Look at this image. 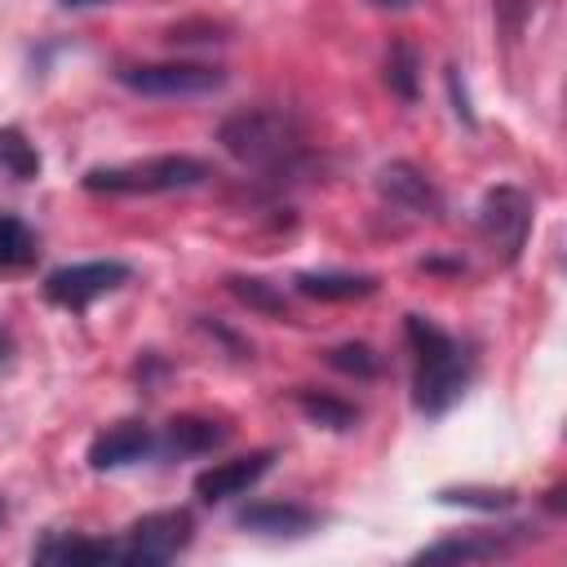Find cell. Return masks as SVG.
<instances>
[{
	"mask_svg": "<svg viewBox=\"0 0 567 567\" xmlns=\"http://www.w3.org/2000/svg\"><path fill=\"white\" fill-rule=\"evenodd\" d=\"M403 337L412 346V403L425 416H443L470 385V359L465 350L425 315H408L403 319Z\"/></svg>",
	"mask_w": 567,
	"mask_h": 567,
	"instance_id": "cell-1",
	"label": "cell"
},
{
	"mask_svg": "<svg viewBox=\"0 0 567 567\" xmlns=\"http://www.w3.org/2000/svg\"><path fill=\"white\" fill-rule=\"evenodd\" d=\"M217 142L239 164L279 168V164H292L301 155V124L284 106H248V111H235L221 120Z\"/></svg>",
	"mask_w": 567,
	"mask_h": 567,
	"instance_id": "cell-2",
	"label": "cell"
},
{
	"mask_svg": "<svg viewBox=\"0 0 567 567\" xmlns=\"http://www.w3.org/2000/svg\"><path fill=\"white\" fill-rule=\"evenodd\" d=\"M208 164L195 155H151L137 164H111V168H89L84 190L102 195H164V190H190L208 182Z\"/></svg>",
	"mask_w": 567,
	"mask_h": 567,
	"instance_id": "cell-3",
	"label": "cell"
},
{
	"mask_svg": "<svg viewBox=\"0 0 567 567\" xmlns=\"http://www.w3.org/2000/svg\"><path fill=\"white\" fill-rule=\"evenodd\" d=\"M115 80L142 97H208L226 84V71L208 62H137L120 66Z\"/></svg>",
	"mask_w": 567,
	"mask_h": 567,
	"instance_id": "cell-4",
	"label": "cell"
},
{
	"mask_svg": "<svg viewBox=\"0 0 567 567\" xmlns=\"http://www.w3.org/2000/svg\"><path fill=\"white\" fill-rule=\"evenodd\" d=\"M195 536V518L190 509H155V514H142L124 545H120V563H133V567H155V563H168L177 558Z\"/></svg>",
	"mask_w": 567,
	"mask_h": 567,
	"instance_id": "cell-5",
	"label": "cell"
},
{
	"mask_svg": "<svg viewBox=\"0 0 567 567\" xmlns=\"http://www.w3.org/2000/svg\"><path fill=\"white\" fill-rule=\"evenodd\" d=\"M128 266L124 261H115V257H106V261H71V266H58V270H49V279H44V297L53 301V306H62V310H89L97 297H106V292H115L120 284H128Z\"/></svg>",
	"mask_w": 567,
	"mask_h": 567,
	"instance_id": "cell-6",
	"label": "cell"
},
{
	"mask_svg": "<svg viewBox=\"0 0 567 567\" xmlns=\"http://www.w3.org/2000/svg\"><path fill=\"white\" fill-rule=\"evenodd\" d=\"M478 226H483L487 244L501 248L505 261H518L527 230H532V199L518 186H496V190H487V199L478 208Z\"/></svg>",
	"mask_w": 567,
	"mask_h": 567,
	"instance_id": "cell-7",
	"label": "cell"
},
{
	"mask_svg": "<svg viewBox=\"0 0 567 567\" xmlns=\"http://www.w3.org/2000/svg\"><path fill=\"white\" fill-rule=\"evenodd\" d=\"M270 461H275V452H248V456H235V461H217V465L195 474V496L204 505H221L230 496H244L270 470Z\"/></svg>",
	"mask_w": 567,
	"mask_h": 567,
	"instance_id": "cell-8",
	"label": "cell"
},
{
	"mask_svg": "<svg viewBox=\"0 0 567 567\" xmlns=\"http://www.w3.org/2000/svg\"><path fill=\"white\" fill-rule=\"evenodd\" d=\"M151 452H155L151 425H142V421H120V425H106V430L89 443V465H93L97 474H106V470L137 465V461H146Z\"/></svg>",
	"mask_w": 567,
	"mask_h": 567,
	"instance_id": "cell-9",
	"label": "cell"
},
{
	"mask_svg": "<svg viewBox=\"0 0 567 567\" xmlns=\"http://www.w3.org/2000/svg\"><path fill=\"white\" fill-rule=\"evenodd\" d=\"M235 523L257 536H306L323 518H319V509H310L301 501H257V505H244L235 514Z\"/></svg>",
	"mask_w": 567,
	"mask_h": 567,
	"instance_id": "cell-10",
	"label": "cell"
},
{
	"mask_svg": "<svg viewBox=\"0 0 567 567\" xmlns=\"http://www.w3.org/2000/svg\"><path fill=\"white\" fill-rule=\"evenodd\" d=\"M377 190H381L390 204L408 208V213H439V190H434L430 177H425L416 164H408V159H390V164L377 173Z\"/></svg>",
	"mask_w": 567,
	"mask_h": 567,
	"instance_id": "cell-11",
	"label": "cell"
},
{
	"mask_svg": "<svg viewBox=\"0 0 567 567\" xmlns=\"http://www.w3.org/2000/svg\"><path fill=\"white\" fill-rule=\"evenodd\" d=\"M523 527H514V536H496V532H465V536H447V540H434L416 554V563H483V558H496L505 554L514 540H518Z\"/></svg>",
	"mask_w": 567,
	"mask_h": 567,
	"instance_id": "cell-12",
	"label": "cell"
},
{
	"mask_svg": "<svg viewBox=\"0 0 567 567\" xmlns=\"http://www.w3.org/2000/svg\"><path fill=\"white\" fill-rule=\"evenodd\" d=\"M221 443H226V425L195 416V412H182L164 425V452H173V456H199V452H213Z\"/></svg>",
	"mask_w": 567,
	"mask_h": 567,
	"instance_id": "cell-13",
	"label": "cell"
},
{
	"mask_svg": "<svg viewBox=\"0 0 567 567\" xmlns=\"http://www.w3.org/2000/svg\"><path fill=\"white\" fill-rule=\"evenodd\" d=\"M40 563H58V567H97V563H115L120 545L111 540H93V536H49L35 549Z\"/></svg>",
	"mask_w": 567,
	"mask_h": 567,
	"instance_id": "cell-14",
	"label": "cell"
},
{
	"mask_svg": "<svg viewBox=\"0 0 567 567\" xmlns=\"http://www.w3.org/2000/svg\"><path fill=\"white\" fill-rule=\"evenodd\" d=\"M292 284L301 297H315V301H359L377 292L372 275H341V270H306Z\"/></svg>",
	"mask_w": 567,
	"mask_h": 567,
	"instance_id": "cell-15",
	"label": "cell"
},
{
	"mask_svg": "<svg viewBox=\"0 0 567 567\" xmlns=\"http://www.w3.org/2000/svg\"><path fill=\"white\" fill-rule=\"evenodd\" d=\"M297 408L306 412V421H315V425H323V430H354L359 425V408L354 403H346V399H337V394H328V390H310V385H301L297 394Z\"/></svg>",
	"mask_w": 567,
	"mask_h": 567,
	"instance_id": "cell-16",
	"label": "cell"
},
{
	"mask_svg": "<svg viewBox=\"0 0 567 567\" xmlns=\"http://www.w3.org/2000/svg\"><path fill=\"white\" fill-rule=\"evenodd\" d=\"M381 80H385V89L399 102H416V93H421V58H416V49L408 40H394L390 44L385 66H381Z\"/></svg>",
	"mask_w": 567,
	"mask_h": 567,
	"instance_id": "cell-17",
	"label": "cell"
},
{
	"mask_svg": "<svg viewBox=\"0 0 567 567\" xmlns=\"http://www.w3.org/2000/svg\"><path fill=\"white\" fill-rule=\"evenodd\" d=\"M434 501L439 505H461V509H483V514H505V509H514L518 492L514 487H474V483H461V487H439Z\"/></svg>",
	"mask_w": 567,
	"mask_h": 567,
	"instance_id": "cell-18",
	"label": "cell"
},
{
	"mask_svg": "<svg viewBox=\"0 0 567 567\" xmlns=\"http://www.w3.org/2000/svg\"><path fill=\"white\" fill-rule=\"evenodd\" d=\"M226 288H230L248 310H257V315H266V319H288V301H284V292H279L275 284L252 279V275H230Z\"/></svg>",
	"mask_w": 567,
	"mask_h": 567,
	"instance_id": "cell-19",
	"label": "cell"
},
{
	"mask_svg": "<svg viewBox=\"0 0 567 567\" xmlns=\"http://www.w3.org/2000/svg\"><path fill=\"white\" fill-rule=\"evenodd\" d=\"M0 168L18 182L40 177V151H35V142H27L22 128H0Z\"/></svg>",
	"mask_w": 567,
	"mask_h": 567,
	"instance_id": "cell-20",
	"label": "cell"
},
{
	"mask_svg": "<svg viewBox=\"0 0 567 567\" xmlns=\"http://www.w3.org/2000/svg\"><path fill=\"white\" fill-rule=\"evenodd\" d=\"M31 257H35V235L13 213H0V270L27 266Z\"/></svg>",
	"mask_w": 567,
	"mask_h": 567,
	"instance_id": "cell-21",
	"label": "cell"
},
{
	"mask_svg": "<svg viewBox=\"0 0 567 567\" xmlns=\"http://www.w3.org/2000/svg\"><path fill=\"white\" fill-rule=\"evenodd\" d=\"M323 359H328V368H337V372H346V377H359V381L377 377V368H381V359H377V354H372V346H363V341L332 346Z\"/></svg>",
	"mask_w": 567,
	"mask_h": 567,
	"instance_id": "cell-22",
	"label": "cell"
},
{
	"mask_svg": "<svg viewBox=\"0 0 567 567\" xmlns=\"http://www.w3.org/2000/svg\"><path fill=\"white\" fill-rule=\"evenodd\" d=\"M62 9H93V4H111V0H58Z\"/></svg>",
	"mask_w": 567,
	"mask_h": 567,
	"instance_id": "cell-23",
	"label": "cell"
},
{
	"mask_svg": "<svg viewBox=\"0 0 567 567\" xmlns=\"http://www.w3.org/2000/svg\"><path fill=\"white\" fill-rule=\"evenodd\" d=\"M372 4H377V9H408L412 0H372Z\"/></svg>",
	"mask_w": 567,
	"mask_h": 567,
	"instance_id": "cell-24",
	"label": "cell"
},
{
	"mask_svg": "<svg viewBox=\"0 0 567 567\" xmlns=\"http://www.w3.org/2000/svg\"><path fill=\"white\" fill-rule=\"evenodd\" d=\"M9 354V337H4V328H0V359Z\"/></svg>",
	"mask_w": 567,
	"mask_h": 567,
	"instance_id": "cell-25",
	"label": "cell"
},
{
	"mask_svg": "<svg viewBox=\"0 0 567 567\" xmlns=\"http://www.w3.org/2000/svg\"><path fill=\"white\" fill-rule=\"evenodd\" d=\"M0 509H4V501H0Z\"/></svg>",
	"mask_w": 567,
	"mask_h": 567,
	"instance_id": "cell-26",
	"label": "cell"
}]
</instances>
